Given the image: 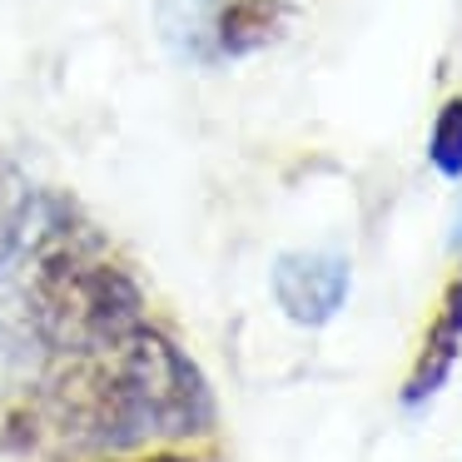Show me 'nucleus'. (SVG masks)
<instances>
[{
  "label": "nucleus",
  "instance_id": "obj_1",
  "mask_svg": "<svg viewBox=\"0 0 462 462\" xmlns=\"http://www.w3.org/2000/svg\"><path fill=\"white\" fill-rule=\"evenodd\" d=\"M45 402L60 438L90 452L189 442L214 432L219 418L199 363L150 323H134L100 353H65V368L51 378Z\"/></svg>",
  "mask_w": 462,
  "mask_h": 462
},
{
  "label": "nucleus",
  "instance_id": "obj_6",
  "mask_svg": "<svg viewBox=\"0 0 462 462\" xmlns=\"http://www.w3.org/2000/svg\"><path fill=\"white\" fill-rule=\"evenodd\" d=\"M293 25L289 0H224L219 5V55L239 60V55H259L279 45Z\"/></svg>",
  "mask_w": 462,
  "mask_h": 462
},
{
  "label": "nucleus",
  "instance_id": "obj_7",
  "mask_svg": "<svg viewBox=\"0 0 462 462\" xmlns=\"http://www.w3.org/2000/svg\"><path fill=\"white\" fill-rule=\"evenodd\" d=\"M428 164L442 174V180H462V95L442 100L438 120H432V134H428Z\"/></svg>",
  "mask_w": 462,
  "mask_h": 462
},
{
  "label": "nucleus",
  "instance_id": "obj_8",
  "mask_svg": "<svg viewBox=\"0 0 462 462\" xmlns=\"http://www.w3.org/2000/svg\"><path fill=\"white\" fill-rule=\"evenodd\" d=\"M105 462H189V457H174V452H154V457H105Z\"/></svg>",
  "mask_w": 462,
  "mask_h": 462
},
{
  "label": "nucleus",
  "instance_id": "obj_3",
  "mask_svg": "<svg viewBox=\"0 0 462 462\" xmlns=\"http://www.w3.org/2000/svg\"><path fill=\"white\" fill-rule=\"evenodd\" d=\"M269 289L273 303L289 323L299 328H328L333 319L343 313L353 289V263L343 254H323V249H293L279 254L269 269Z\"/></svg>",
  "mask_w": 462,
  "mask_h": 462
},
{
  "label": "nucleus",
  "instance_id": "obj_5",
  "mask_svg": "<svg viewBox=\"0 0 462 462\" xmlns=\"http://www.w3.org/2000/svg\"><path fill=\"white\" fill-rule=\"evenodd\" d=\"M219 5L224 0H154V31L184 65H219Z\"/></svg>",
  "mask_w": 462,
  "mask_h": 462
},
{
  "label": "nucleus",
  "instance_id": "obj_9",
  "mask_svg": "<svg viewBox=\"0 0 462 462\" xmlns=\"http://www.w3.org/2000/svg\"><path fill=\"white\" fill-rule=\"evenodd\" d=\"M452 249L462 254V204H457V224H452Z\"/></svg>",
  "mask_w": 462,
  "mask_h": 462
},
{
  "label": "nucleus",
  "instance_id": "obj_4",
  "mask_svg": "<svg viewBox=\"0 0 462 462\" xmlns=\"http://www.w3.org/2000/svg\"><path fill=\"white\" fill-rule=\"evenodd\" d=\"M457 358H462V269H457V279L448 283V293H442L428 333H422L418 363H412L408 383H402V408L412 412V408H422V402L438 398V393L448 388Z\"/></svg>",
  "mask_w": 462,
  "mask_h": 462
},
{
  "label": "nucleus",
  "instance_id": "obj_2",
  "mask_svg": "<svg viewBox=\"0 0 462 462\" xmlns=\"http://www.w3.org/2000/svg\"><path fill=\"white\" fill-rule=\"evenodd\" d=\"M31 323L35 338L55 353H100L144 323V293L110 259L75 249L60 224L35 249Z\"/></svg>",
  "mask_w": 462,
  "mask_h": 462
}]
</instances>
